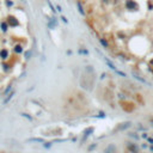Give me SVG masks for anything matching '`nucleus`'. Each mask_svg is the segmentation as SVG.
I'll return each instance as SVG.
<instances>
[{
  "label": "nucleus",
  "mask_w": 153,
  "mask_h": 153,
  "mask_svg": "<svg viewBox=\"0 0 153 153\" xmlns=\"http://www.w3.org/2000/svg\"><path fill=\"white\" fill-rule=\"evenodd\" d=\"M96 71H95L93 66L91 65H86L84 67V73L80 75V86L83 90L86 91H91L93 89L95 81H96Z\"/></svg>",
  "instance_id": "1"
},
{
  "label": "nucleus",
  "mask_w": 153,
  "mask_h": 153,
  "mask_svg": "<svg viewBox=\"0 0 153 153\" xmlns=\"http://www.w3.org/2000/svg\"><path fill=\"white\" fill-rule=\"evenodd\" d=\"M5 20L7 22V24H9L10 29H17L19 28L20 25H22V23H20L19 18L17 17V16H14V14L12 13H9L7 16L5 17Z\"/></svg>",
  "instance_id": "2"
},
{
  "label": "nucleus",
  "mask_w": 153,
  "mask_h": 153,
  "mask_svg": "<svg viewBox=\"0 0 153 153\" xmlns=\"http://www.w3.org/2000/svg\"><path fill=\"white\" fill-rule=\"evenodd\" d=\"M126 148L129 153H140V146L135 141H127L126 142Z\"/></svg>",
  "instance_id": "3"
},
{
  "label": "nucleus",
  "mask_w": 153,
  "mask_h": 153,
  "mask_svg": "<svg viewBox=\"0 0 153 153\" xmlns=\"http://www.w3.org/2000/svg\"><path fill=\"white\" fill-rule=\"evenodd\" d=\"M125 7H126V10H128V11L135 12V11L139 10V4L136 3L135 0H126Z\"/></svg>",
  "instance_id": "4"
},
{
  "label": "nucleus",
  "mask_w": 153,
  "mask_h": 153,
  "mask_svg": "<svg viewBox=\"0 0 153 153\" xmlns=\"http://www.w3.org/2000/svg\"><path fill=\"white\" fill-rule=\"evenodd\" d=\"M59 26V18H56L55 16L47 18V28L49 30H55Z\"/></svg>",
  "instance_id": "5"
},
{
  "label": "nucleus",
  "mask_w": 153,
  "mask_h": 153,
  "mask_svg": "<svg viewBox=\"0 0 153 153\" xmlns=\"http://www.w3.org/2000/svg\"><path fill=\"white\" fill-rule=\"evenodd\" d=\"M25 51V47H24V44L23 43H14L13 47H12V53H13L14 55H17V56H19V55H23V53Z\"/></svg>",
  "instance_id": "6"
},
{
  "label": "nucleus",
  "mask_w": 153,
  "mask_h": 153,
  "mask_svg": "<svg viewBox=\"0 0 153 153\" xmlns=\"http://www.w3.org/2000/svg\"><path fill=\"white\" fill-rule=\"evenodd\" d=\"M10 57H11L10 49L6 48V47H1L0 48V60L1 61H10Z\"/></svg>",
  "instance_id": "7"
},
{
  "label": "nucleus",
  "mask_w": 153,
  "mask_h": 153,
  "mask_svg": "<svg viewBox=\"0 0 153 153\" xmlns=\"http://www.w3.org/2000/svg\"><path fill=\"white\" fill-rule=\"evenodd\" d=\"M95 133V127L93 126H89L86 127L84 131H83V139H81V142H84L85 140H87V138H90L92 134Z\"/></svg>",
  "instance_id": "8"
},
{
  "label": "nucleus",
  "mask_w": 153,
  "mask_h": 153,
  "mask_svg": "<svg viewBox=\"0 0 153 153\" xmlns=\"http://www.w3.org/2000/svg\"><path fill=\"white\" fill-rule=\"evenodd\" d=\"M75 6H76V11L79 12L80 16H81V17H86L87 12H86V7L84 6V4H83L81 0H76V1H75Z\"/></svg>",
  "instance_id": "9"
},
{
  "label": "nucleus",
  "mask_w": 153,
  "mask_h": 153,
  "mask_svg": "<svg viewBox=\"0 0 153 153\" xmlns=\"http://www.w3.org/2000/svg\"><path fill=\"white\" fill-rule=\"evenodd\" d=\"M131 127H132V122L131 121H126V122L120 123V125L114 129V132H123V131H126V129H128V128H131Z\"/></svg>",
  "instance_id": "10"
},
{
  "label": "nucleus",
  "mask_w": 153,
  "mask_h": 153,
  "mask_svg": "<svg viewBox=\"0 0 153 153\" xmlns=\"http://www.w3.org/2000/svg\"><path fill=\"white\" fill-rule=\"evenodd\" d=\"M1 71L5 74H10L12 71V63H10V61H1Z\"/></svg>",
  "instance_id": "11"
},
{
  "label": "nucleus",
  "mask_w": 153,
  "mask_h": 153,
  "mask_svg": "<svg viewBox=\"0 0 153 153\" xmlns=\"http://www.w3.org/2000/svg\"><path fill=\"white\" fill-rule=\"evenodd\" d=\"M9 31H10V26H9V24H7V22L5 20V18H4V19H0V32L6 35Z\"/></svg>",
  "instance_id": "12"
},
{
  "label": "nucleus",
  "mask_w": 153,
  "mask_h": 153,
  "mask_svg": "<svg viewBox=\"0 0 153 153\" xmlns=\"http://www.w3.org/2000/svg\"><path fill=\"white\" fill-rule=\"evenodd\" d=\"M103 153H117V146L115 144H109L103 150Z\"/></svg>",
  "instance_id": "13"
},
{
  "label": "nucleus",
  "mask_w": 153,
  "mask_h": 153,
  "mask_svg": "<svg viewBox=\"0 0 153 153\" xmlns=\"http://www.w3.org/2000/svg\"><path fill=\"white\" fill-rule=\"evenodd\" d=\"M14 95H16V91H11L9 95H6L5 97H4V101H3V105H7L10 102H11L12 99H13V97H14Z\"/></svg>",
  "instance_id": "14"
},
{
  "label": "nucleus",
  "mask_w": 153,
  "mask_h": 153,
  "mask_svg": "<svg viewBox=\"0 0 153 153\" xmlns=\"http://www.w3.org/2000/svg\"><path fill=\"white\" fill-rule=\"evenodd\" d=\"M98 42H99V44L102 45L104 49H110V43H109L108 38H105V37H99Z\"/></svg>",
  "instance_id": "15"
},
{
  "label": "nucleus",
  "mask_w": 153,
  "mask_h": 153,
  "mask_svg": "<svg viewBox=\"0 0 153 153\" xmlns=\"http://www.w3.org/2000/svg\"><path fill=\"white\" fill-rule=\"evenodd\" d=\"M104 62L107 63V66H108L109 68H110V69H113L114 72L116 71L117 69V67H116V65H115V63L113 62V61H111L110 59H108V57H104Z\"/></svg>",
  "instance_id": "16"
},
{
  "label": "nucleus",
  "mask_w": 153,
  "mask_h": 153,
  "mask_svg": "<svg viewBox=\"0 0 153 153\" xmlns=\"http://www.w3.org/2000/svg\"><path fill=\"white\" fill-rule=\"evenodd\" d=\"M3 1H4V5H5V7L7 10H12L14 7V5H16L13 0H3Z\"/></svg>",
  "instance_id": "17"
},
{
  "label": "nucleus",
  "mask_w": 153,
  "mask_h": 153,
  "mask_svg": "<svg viewBox=\"0 0 153 153\" xmlns=\"http://www.w3.org/2000/svg\"><path fill=\"white\" fill-rule=\"evenodd\" d=\"M11 91H13V84H9V85H6V87H5V90L3 91V97H5L6 95H9Z\"/></svg>",
  "instance_id": "18"
},
{
  "label": "nucleus",
  "mask_w": 153,
  "mask_h": 153,
  "mask_svg": "<svg viewBox=\"0 0 153 153\" xmlns=\"http://www.w3.org/2000/svg\"><path fill=\"white\" fill-rule=\"evenodd\" d=\"M29 142H38V144H43L45 141L44 138H29L28 139Z\"/></svg>",
  "instance_id": "19"
},
{
  "label": "nucleus",
  "mask_w": 153,
  "mask_h": 153,
  "mask_svg": "<svg viewBox=\"0 0 153 153\" xmlns=\"http://www.w3.org/2000/svg\"><path fill=\"white\" fill-rule=\"evenodd\" d=\"M23 56L25 60H30L32 57V49H26L24 53H23Z\"/></svg>",
  "instance_id": "20"
},
{
  "label": "nucleus",
  "mask_w": 153,
  "mask_h": 153,
  "mask_svg": "<svg viewBox=\"0 0 153 153\" xmlns=\"http://www.w3.org/2000/svg\"><path fill=\"white\" fill-rule=\"evenodd\" d=\"M127 135L129 136L131 139H133L134 141H139V140H140V135L138 133H135V132H131V133H128Z\"/></svg>",
  "instance_id": "21"
},
{
  "label": "nucleus",
  "mask_w": 153,
  "mask_h": 153,
  "mask_svg": "<svg viewBox=\"0 0 153 153\" xmlns=\"http://www.w3.org/2000/svg\"><path fill=\"white\" fill-rule=\"evenodd\" d=\"M133 76L135 78L136 80H139L140 83H142V84H148V83H147V80L145 79V78H142V76H140L139 74H136L135 72H133Z\"/></svg>",
  "instance_id": "22"
},
{
  "label": "nucleus",
  "mask_w": 153,
  "mask_h": 153,
  "mask_svg": "<svg viewBox=\"0 0 153 153\" xmlns=\"http://www.w3.org/2000/svg\"><path fill=\"white\" fill-rule=\"evenodd\" d=\"M19 115H20L22 117H24V119H26L28 121H30V122L34 121V117L31 116V114H29V113H20Z\"/></svg>",
  "instance_id": "23"
},
{
  "label": "nucleus",
  "mask_w": 153,
  "mask_h": 153,
  "mask_svg": "<svg viewBox=\"0 0 153 153\" xmlns=\"http://www.w3.org/2000/svg\"><path fill=\"white\" fill-rule=\"evenodd\" d=\"M43 148H45V150H50L51 147H53V141H44L42 144Z\"/></svg>",
  "instance_id": "24"
},
{
  "label": "nucleus",
  "mask_w": 153,
  "mask_h": 153,
  "mask_svg": "<svg viewBox=\"0 0 153 153\" xmlns=\"http://www.w3.org/2000/svg\"><path fill=\"white\" fill-rule=\"evenodd\" d=\"M76 53H78L79 55H85V56L86 55H89V50L86 48H79Z\"/></svg>",
  "instance_id": "25"
},
{
  "label": "nucleus",
  "mask_w": 153,
  "mask_h": 153,
  "mask_svg": "<svg viewBox=\"0 0 153 153\" xmlns=\"http://www.w3.org/2000/svg\"><path fill=\"white\" fill-rule=\"evenodd\" d=\"M47 4H48L49 9L51 10V12H53V13H56V10H55V5H53V3H51L50 0H47Z\"/></svg>",
  "instance_id": "26"
},
{
  "label": "nucleus",
  "mask_w": 153,
  "mask_h": 153,
  "mask_svg": "<svg viewBox=\"0 0 153 153\" xmlns=\"http://www.w3.org/2000/svg\"><path fill=\"white\" fill-rule=\"evenodd\" d=\"M97 146H98V145H97L96 142H93V144H91L90 146L87 147V152H92V151H95V150L97 148Z\"/></svg>",
  "instance_id": "27"
},
{
  "label": "nucleus",
  "mask_w": 153,
  "mask_h": 153,
  "mask_svg": "<svg viewBox=\"0 0 153 153\" xmlns=\"http://www.w3.org/2000/svg\"><path fill=\"white\" fill-rule=\"evenodd\" d=\"M55 10H56V13L59 12V13H61L62 12V7H61V5L60 4H55Z\"/></svg>",
  "instance_id": "28"
},
{
  "label": "nucleus",
  "mask_w": 153,
  "mask_h": 153,
  "mask_svg": "<svg viewBox=\"0 0 153 153\" xmlns=\"http://www.w3.org/2000/svg\"><path fill=\"white\" fill-rule=\"evenodd\" d=\"M115 73H116V74H119V75H121V76H123V78H126V76H127V74H126L125 72L120 71V69H116V71H115Z\"/></svg>",
  "instance_id": "29"
},
{
  "label": "nucleus",
  "mask_w": 153,
  "mask_h": 153,
  "mask_svg": "<svg viewBox=\"0 0 153 153\" xmlns=\"http://www.w3.org/2000/svg\"><path fill=\"white\" fill-rule=\"evenodd\" d=\"M60 19L62 20L63 24H68V23H69V22H68V19H67V17H66V16H61V17H60Z\"/></svg>",
  "instance_id": "30"
},
{
  "label": "nucleus",
  "mask_w": 153,
  "mask_h": 153,
  "mask_svg": "<svg viewBox=\"0 0 153 153\" xmlns=\"http://www.w3.org/2000/svg\"><path fill=\"white\" fill-rule=\"evenodd\" d=\"M65 141H67V139H66V138H63V139H54L53 140V144H54V142H65Z\"/></svg>",
  "instance_id": "31"
},
{
  "label": "nucleus",
  "mask_w": 153,
  "mask_h": 153,
  "mask_svg": "<svg viewBox=\"0 0 153 153\" xmlns=\"http://www.w3.org/2000/svg\"><path fill=\"white\" fill-rule=\"evenodd\" d=\"M105 116H107V115H105V113H103V111H101L98 115H96V117H98V119H104Z\"/></svg>",
  "instance_id": "32"
},
{
  "label": "nucleus",
  "mask_w": 153,
  "mask_h": 153,
  "mask_svg": "<svg viewBox=\"0 0 153 153\" xmlns=\"http://www.w3.org/2000/svg\"><path fill=\"white\" fill-rule=\"evenodd\" d=\"M140 138H142V139H145V140H146V139L148 138V134L146 133V132H142V133H141V135H140Z\"/></svg>",
  "instance_id": "33"
},
{
  "label": "nucleus",
  "mask_w": 153,
  "mask_h": 153,
  "mask_svg": "<svg viewBox=\"0 0 153 153\" xmlns=\"http://www.w3.org/2000/svg\"><path fill=\"white\" fill-rule=\"evenodd\" d=\"M146 141H147L150 145H153V138H151V136H148L147 139H146Z\"/></svg>",
  "instance_id": "34"
},
{
  "label": "nucleus",
  "mask_w": 153,
  "mask_h": 153,
  "mask_svg": "<svg viewBox=\"0 0 153 153\" xmlns=\"http://www.w3.org/2000/svg\"><path fill=\"white\" fill-rule=\"evenodd\" d=\"M102 3L104 4V5H109V4H110V0H102Z\"/></svg>",
  "instance_id": "35"
},
{
  "label": "nucleus",
  "mask_w": 153,
  "mask_h": 153,
  "mask_svg": "<svg viewBox=\"0 0 153 153\" xmlns=\"http://www.w3.org/2000/svg\"><path fill=\"white\" fill-rule=\"evenodd\" d=\"M148 146H150V145H146V144H142V145H141V148H144V150H146V148H148Z\"/></svg>",
  "instance_id": "36"
},
{
  "label": "nucleus",
  "mask_w": 153,
  "mask_h": 153,
  "mask_svg": "<svg viewBox=\"0 0 153 153\" xmlns=\"http://www.w3.org/2000/svg\"><path fill=\"white\" fill-rule=\"evenodd\" d=\"M66 54H67V55H72V54H73V51H72L71 49H68V50L66 51Z\"/></svg>",
  "instance_id": "37"
},
{
  "label": "nucleus",
  "mask_w": 153,
  "mask_h": 153,
  "mask_svg": "<svg viewBox=\"0 0 153 153\" xmlns=\"http://www.w3.org/2000/svg\"><path fill=\"white\" fill-rule=\"evenodd\" d=\"M148 150H150L151 152L153 153V145H150V146H148Z\"/></svg>",
  "instance_id": "38"
},
{
  "label": "nucleus",
  "mask_w": 153,
  "mask_h": 153,
  "mask_svg": "<svg viewBox=\"0 0 153 153\" xmlns=\"http://www.w3.org/2000/svg\"><path fill=\"white\" fill-rule=\"evenodd\" d=\"M105 76H107V73H103V74H102V76H101V79H104Z\"/></svg>",
  "instance_id": "39"
},
{
  "label": "nucleus",
  "mask_w": 153,
  "mask_h": 153,
  "mask_svg": "<svg viewBox=\"0 0 153 153\" xmlns=\"http://www.w3.org/2000/svg\"><path fill=\"white\" fill-rule=\"evenodd\" d=\"M19 1H22V3H25L26 0H19Z\"/></svg>",
  "instance_id": "40"
},
{
  "label": "nucleus",
  "mask_w": 153,
  "mask_h": 153,
  "mask_svg": "<svg viewBox=\"0 0 153 153\" xmlns=\"http://www.w3.org/2000/svg\"><path fill=\"white\" fill-rule=\"evenodd\" d=\"M0 5H1V1H0Z\"/></svg>",
  "instance_id": "41"
},
{
  "label": "nucleus",
  "mask_w": 153,
  "mask_h": 153,
  "mask_svg": "<svg viewBox=\"0 0 153 153\" xmlns=\"http://www.w3.org/2000/svg\"><path fill=\"white\" fill-rule=\"evenodd\" d=\"M117 153H119V152H117Z\"/></svg>",
  "instance_id": "42"
}]
</instances>
